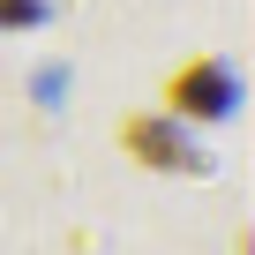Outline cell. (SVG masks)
<instances>
[{
    "label": "cell",
    "mask_w": 255,
    "mask_h": 255,
    "mask_svg": "<svg viewBox=\"0 0 255 255\" xmlns=\"http://www.w3.org/2000/svg\"><path fill=\"white\" fill-rule=\"evenodd\" d=\"M120 150L135 165H150V173H203V150L180 135L165 113H128L120 120Z\"/></svg>",
    "instance_id": "cell-1"
},
{
    "label": "cell",
    "mask_w": 255,
    "mask_h": 255,
    "mask_svg": "<svg viewBox=\"0 0 255 255\" xmlns=\"http://www.w3.org/2000/svg\"><path fill=\"white\" fill-rule=\"evenodd\" d=\"M233 98H240V83L225 75V60H188V68H173V83H165V113H180V120H225L233 113Z\"/></svg>",
    "instance_id": "cell-2"
},
{
    "label": "cell",
    "mask_w": 255,
    "mask_h": 255,
    "mask_svg": "<svg viewBox=\"0 0 255 255\" xmlns=\"http://www.w3.org/2000/svg\"><path fill=\"white\" fill-rule=\"evenodd\" d=\"M45 8H38V0H0V30H8V23H38Z\"/></svg>",
    "instance_id": "cell-3"
}]
</instances>
